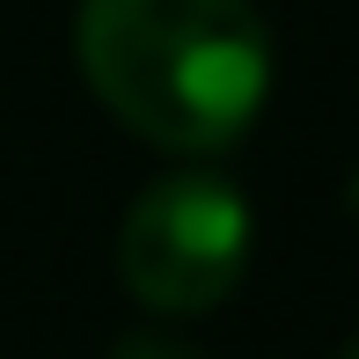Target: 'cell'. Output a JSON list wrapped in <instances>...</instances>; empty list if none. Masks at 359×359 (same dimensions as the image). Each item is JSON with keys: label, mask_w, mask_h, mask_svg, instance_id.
<instances>
[{"label": "cell", "mask_w": 359, "mask_h": 359, "mask_svg": "<svg viewBox=\"0 0 359 359\" xmlns=\"http://www.w3.org/2000/svg\"><path fill=\"white\" fill-rule=\"evenodd\" d=\"M110 359H198L191 345H176V337H154V330H140V337H125Z\"/></svg>", "instance_id": "3957f363"}, {"label": "cell", "mask_w": 359, "mask_h": 359, "mask_svg": "<svg viewBox=\"0 0 359 359\" xmlns=\"http://www.w3.org/2000/svg\"><path fill=\"white\" fill-rule=\"evenodd\" d=\"M345 359H359V337H352V345H345Z\"/></svg>", "instance_id": "277c9868"}, {"label": "cell", "mask_w": 359, "mask_h": 359, "mask_svg": "<svg viewBox=\"0 0 359 359\" xmlns=\"http://www.w3.org/2000/svg\"><path fill=\"white\" fill-rule=\"evenodd\" d=\"M74 52L95 103L169 154H220L271 95V29L250 0H81Z\"/></svg>", "instance_id": "6da1fadb"}, {"label": "cell", "mask_w": 359, "mask_h": 359, "mask_svg": "<svg viewBox=\"0 0 359 359\" xmlns=\"http://www.w3.org/2000/svg\"><path fill=\"white\" fill-rule=\"evenodd\" d=\"M250 205L213 169H176L147 184L118 227V279L161 316H205L242 286Z\"/></svg>", "instance_id": "7a4b0ae2"}]
</instances>
